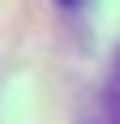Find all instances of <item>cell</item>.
Listing matches in <instances>:
<instances>
[{"instance_id":"obj_1","label":"cell","mask_w":120,"mask_h":124,"mask_svg":"<svg viewBox=\"0 0 120 124\" xmlns=\"http://www.w3.org/2000/svg\"><path fill=\"white\" fill-rule=\"evenodd\" d=\"M107 124H120V60L111 69V81H107Z\"/></svg>"},{"instance_id":"obj_2","label":"cell","mask_w":120,"mask_h":124,"mask_svg":"<svg viewBox=\"0 0 120 124\" xmlns=\"http://www.w3.org/2000/svg\"><path fill=\"white\" fill-rule=\"evenodd\" d=\"M60 4H64V9H82L86 0H60Z\"/></svg>"}]
</instances>
